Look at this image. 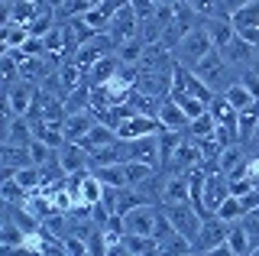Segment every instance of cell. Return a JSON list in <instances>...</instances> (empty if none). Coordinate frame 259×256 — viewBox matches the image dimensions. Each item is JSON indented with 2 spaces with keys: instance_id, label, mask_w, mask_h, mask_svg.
I'll list each match as a JSON object with an SVG mask.
<instances>
[{
  "instance_id": "obj_9",
  "label": "cell",
  "mask_w": 259,
  "mask_h": 256,
  "mask_svg": "<svg viewBox=\"0 0 259 256\" xmlns=\"http://www.w3.org/2000/svg\"><path fill=\"white\" fill-rule=\"evenodd\" d=\"M168 165H172V172L188 175V172H194V169H201V165H204V153H201V146L191 137H185L182 146H178L175 153H172V159H168Z\"/></svg>"
},
{
  "instance_id": "obj_43",
  "label": "cell",
  "mask_w": 259,
  "mask_h": 256,
  "mask_svg": "<svg viewBox=\"0 0 259 256\" xmlns=\"http://www.w3.org/2000/svg\"><path fill=\"white\" fill-rule=\"evenodd\" d=\"M107 256H133V253H130L126 246H123V240H120V243H113V246H107Z\"/></svg>"
},
{
  "instance_id": "obj_41",
  "label": "cell",
  "mask_w": 259,
  "mask_h": 256,
  "mask_svg": "<svg viewBox=\"0 0 259 256\" xmlns=\"http://www.w3.org/2000/svg\"><path fill=\"white\" fill-rule=\"evenodd\" d=\"M198 256H237L230 250V243H221V246H214V250H204V253H198Z\"/></svg>"
},
{
  "instance_id": "obj_18",
  "label": "cell",
  "mask_w": 259,
  "mask_h": 256,
  "mask_svg": "<svg viewBox=\"0 0 259 256\" xmlns=\"http://www.w3.org/2000/svg\"><path fill=\"white\" fill-rule=\"evenodd\" d=\"M120 65H123V62H120L117 55H104V59H97L91 65V71H88V84H91V88H104L107 81L117 78Z\"/></svg>"
},
{
  "instance_id": "obj_5",
  "label": "cell",
  "mask_w": 259,
  "mask_h": 256,
  "mask_svg": "<svg viewBox=\"0 0 259 256\" xmlns=\"http://www.w3.org/2000/svg\"><path fill=\"white\" fill-rule=\"evenodd\" d=\"M227 198H230V179H227L224 172H207L204 191H201V214H204V218L217 214Z\"/></svg>"
},
{
  "instance_id": "obj_11",
  "label": "cell",
  "mask_w": 259,
  "mask_h": 256,
  "mask_svg": "<svg viewBox=\"0 0 259 256\" xmlns=\"http://www.w3.org/2000/svg\"><path fill=\"white\" fill-rule=\"evenodd\" d=\"M159 201L162 204H191V179L182 172H172L159 188Z\"/></svg>"
},
{
  "instance_id": "obj_21",
  "label": "cell",
  "mask_w": 259,
  "mask_h": 256,
  "mask_svg": "<svg viewBox=\"0 0 259 256\" xmlns=\"http://www.w3.org/2000/svg\"><path fill=\"white\" fill-rule=\"evenodd\" d=\"M0 42H4V49H23L29 42V26H23V23L7 17L4 26H0Z\"/></svg>"
},
{
  "instance_id": "obj_17",
  "label": "cell",
  "mask_w": 259,
  "mask_h": 256,
  "mask_svg": "<svg viewBox=\"0 0 259 256\" xmlns=\"http://www.w3.org/2000/svg\"><path fill=\"white\" fill-rule=\"evenodd\" d=\"M36 133H32L29 117H13L7 120V130H4V143L7 146H32Z\"/></svg>"
},
{
  "instance_id": "obj_33",
  "label": "cell",
  "mask_w": 259,
  "mask_h": 256,
  "mask_svg": "<svg viewBox=\"0 0 259 256\" xmlns=\"http://www.w3.org/2000/svg\"><path fill=\"white\" fill-rule=\"evenodd\" d=\"M168 98L185 110V117H188V120H198L201 114H207V104L198 101V98H185V94H168Z\"/></svg>"
},
{
  "instance_id": "obj_25",
  "label": "cell",
  "mask_w": 259,
  "mask_h": 256,
  "mask_svg": "<svg viewBox=\"0 0 259 256\" xmlns=\"http://www.w3.org/2000/svg\"><path fill=\"white\" fill-rule=\"evenodd\" d=\"M23 243H29V234L10 218V214H4V224H0V246H23Z\"/></svg>"
},
{
  "instance_id": "obj_10",
  "label": "cell",
  "mask_w": 259,
  "mask_h": 256,
  "mask_svg": "<svg viewBox=\"0 0 259 256\" xmlns=\"http://www.w3.org/2000/svg\"><path fill=\"white\" fill-rule=\"evenodd\" d=\"M59 165L65 175H84V172H94L91 169V153L78 143H65L59 149Z\"/></svg>"
},
{
  "instance_id": "obj_29",
  "label": "cell",
  "mask_w": 259,
  "mask_h": 256,
  "mask_svg": "<svg viewBox=\"0 0 259 256\" xmlns=\"http://www.w3.org/2000/svg\"><path fill=\"white\" fill-rule=\"evenodd\" d=\"M185 133H188L191 140H210V137L217 133V120L210 117V110H207V114H201L198 120H191V123H188V130H185Z\"/></svg>"
},
{
  "instance_id": "obj_22",
  "label": "cell",
  "mask_w": 259,
  "mask_h": 256,
  "mask_svg": "<svg viewBox=\"0 0 259 256\" xmlns=\"http://www.w3.org/2000/svg\"><path fill=\"white\" fill-rule=\"evenodd\" d=\"M159 123H162V130H188L191 120L185 117V110L172 98H165L162 101V110H159Z\"/></svg>"
},
{
  "instance_id": "obj_45",
  "label": "cell",
  "mask_w": 259,
  "mask_h": 256,
  "mask_svg": "<svg viewBox=\"0 0 259 256\" xmlns=\"http://www.w3.org/2000/svg\"><path fill=\"white\" fill-rule=\"evenodd\" d=\"M249 214H256V218H259V211H249Z\"/></svg>"
},
{
  "instance_id": "obj_28",
  "label": "cell",
  "mask_w": 259,
  "mask_h": 256,
  "mask_svg": "<svg viewBox=\"0 0 259 256\" xmlns=\"http://www.w3.org/2000/svg\"><path fill=\"white\" fill-rule=\"evenodd\" d=\"M207 110H210V117H214L217 123H237V117H240V110L233 107L224 94H214V101L207 104Z\"/></svg>"
},
{
  "instance_id": "obj_19",
  "label": "cell",
  "mask_w": 259,
  "mask_h": 256,
  "mask_svg": "<svg viewBox=\"0 0 259 256\" xmlns=\"http://www.w3.org/2000/svg\"><path fill=\"white\" fill-rule=\"evenodd\" d=\"M117 140H120V137H117V130L97 120V123H94V130L88 133V137L81 140L78 146H84L88 153H97V149H104V146H113V143H117Z\"/></svg>"
},
{
  "instance_id": "obj_40",
  "label": "cell",
  "mask_w": 259,
  "mask_h": 256,
  "mask_svg": "<svg viewBox=\"0 0 259 256\" xmlns=\"http://www.w3.org/2000/svg\"><path fill=\"white\" fill-rule=\"evenodd\" d=\"M240 81L246 84V88H249V94H253V98L259 101V71H246V75H243Z\"/></svg>"
},
{
  "instance_id": "obj_13",
  "label": "cell",
  "mask_w": 259,
  "mask_h": 256,
  "mask_svg": "<svg viewBox=\"0 0 259 256\" xmlns=\"http://www.w3.org/2000/svg\"><path fill=\"white\" fill-rule=\"evenodd\" d=\"M156 221H159L156 204H143V207H133L130 214H123L126 234H140V237H152V230H156Z\"/></svg>"
},
{
  "instance_id": "obj_4",
  "label": "cell",
  "mask_w": 259,
  "mask_h": 256,
  "mask_svg": "<svg viewBox=\"0 0 259 256\" xmlns=\"http://www.w3.org/2000/svg\"><path fill=\"white\" fill-rule=\"evenodd\" d=\"M172 94H185V98H198V101H204L210 104L214 101V91L201 81L198 75H194L191 68H185V65H178L175 62V68H172Z\"/></svg>"
},
{
  "instance_id": "obj_3",
  "label": "cell",
  "mask_w": 259,
  "mask_h": 256,
  "mask_svg": "<svg viewBox=\"0 0 259 256\" xmlns=\"http://www.w3.org/2000/svg\"><path fill=\"white\" fill-rule=\"evenodd\" d=\"M162 214L172 221L175 234L191 240V246H194V240L201 234V224H204V214H201L194 204H162Z\"/></svg>"
},
{
  "instance_id": "obj_35",
  "label": "cell",
  "mask_w": 259,
  "mask_h": 256,
  "mask_svg": "<svg viewBox=\"0 0 259 256\" xmlns=\"http://www.w3.org/2000/svg\"><path fill=\"white\" fill-rule=\"evenodd\" d=\"M29 191L20 185L16 179H4V204H26L29 201Z\"/></svg>"
},
{
  "instance_id": "obj_16",
  "label": "cell",
  "mask_w": 259,
  "mask_h": 256,
  "mask_svg": "<svg viewBox=\"0 0 259 256\" xmlns=\"http://www.w3.org/2000/svg\"><path fill=\"white\" fill-rule=\"evenodd\" d=\"M0 162H4V179H13L20 169L32 165V153H29V146H7V143H4Z\"/></svg>"
},
{
  "instance_id": "obj_36",
  "label": "cell",
  "mask_w": 259,
  "mask_h": 256,
  "mask_svg": "<svg viewBox=\"0 0 259 256\" xmlns=\"http://www.w3.org/2000/svg\"><path fill=\"white\" fill-rule=\"evenodd\" d=\"M188 7L194 10V17H221L224 13V0H188Z\"/></svg>"
},
{
  "instance_id": "obj_20",
  "label": "cell",
  "mask_w": 259,
  "mask_h": 256,
  "mask_svg": "<svg viewBox=\"0 0 259 256\" xmlns=\"http://www.w3.org/2000/svg\"><path fill=\"white\" fill-rule=\"evenodd\" d=\"M104 195H107V185H104V182L97 179L94 172H88L84 179H81V188H78V204L94 207V204L104 201Z\"/></svg>"
},
{
  "instance_id": "obj_8",
  "label": "cell",
  "mask_w": 259,
  "mask_h": 256,
  "mask_svg": "<svg viewBox=\"0 0 259 256\" xmlns=\"http://www.w3.org/2000/svg\"><path fill=\"white\" fill-rule=\"evenodd\" d=\"M227 237H230V221L210 214V218H204V224H201V234H198V240H194V250L198 253L214 250V246L227 243Z\"/></svg>"
},
{
  "instance_id": "obj_1",
  "label": "cell",
  "mask_w": 259,
  "mask_h": 256,
  "mask_svg": "<svg viewBox=\"0 0 259 256\" xmlns=\"http://www.w3.org/2000/svg\"><path fill=\"white\" fill-rule=\"evenodd\" d=\"M210 52H214V42H210L207 29L201 26V23H194L188 33H185V39L178 42V49L172 52V59L178 62V65H185V68H191V71H194Z\"/></svg>"
},
{
  "instance_id": "obj_15",
  "label": "cell",
  "mask_w": 259,
  "mask_h": 256,
  "mask_svg": "<svg viewBox=\"0 0 259 256\" xmlns=\"http://www.w3.org/2000/svg\"><path fill=\"white\" fill-rule=\"evenodd\" d=\"M94 123H97V117L91 114V110H75V114H68L62 120V133H65L68 143H81L88 133L94 130Z\"/></svg>"
},
{
  "instance_id": "obj_12",
  "label": "cell",
  "mask_w": 259,
  "mask_h": 256,
  "mask_svg": "<svg viewBox=\"0 0 259 256\" xmlns=\"http://www.w3.org/2000/svg\"><path fill=\"white\" fill-rule=\"evenodd\" d=\"M152 133H162V123L156 117L133 114V117H123L117 123V137L120 140H140V137H152Z\"/></svg>"
},
{
  "instance_id": "obj_14",
  "label": "cell",
  "mask_w": 259,
  "mask_h": 256,
  "mask_svg": "<svg viewBox=\"0 0 259 256\" xmlns=\"http://www.w3.org/2000/svg\"><path fill=\"white\" fill-rule=\"evenodd\" d=\"M201 26L207 29V36H210V42H214V49H227V46L237 39V26H233L230 13H221V17H207V20H201Z\"/></svg>"
},
{
  "instance_id": "obj_26",
  "label": "cell",
  "mask_w": 259,
  "mask_h": 256,
  "mask_svg": "<svg viewBox=\"0 0 259 256\" xmlns=\"http://www.w3.org/2000/svg\"><path fill=\"white\" fill-rule=\"evenodd\" d=\"M94 175H97V179H101L107 188H130L126 162H117V165H104V169H94Z\"/></svg>"
},
{
  "instance_id": "obj_27",
  "label": "cell",
  "mask_w": 259,
  "mask_h": 256,
  "mask_svg": "<svg viewBox=\"0 0 259 256\" xmlns=\"http://www.w3.org/2000/svg\"><path fill=\"white\" fill-rule=\"evenodd\" d=\"M237 130H240V143H249V140L256 137V130H259V104H253V107H246V110H240Z\"/></svg>"
},
{
  "instance_id": "obj_32",
  "label": "cell",
  "mask_w": 259,
  "mask_h": 256,
  "mask_svg": "<svg viewBox=\"0 0 259 256\" xmlns=\"http://www.w3.org/2000/svg\"><path fill=\"white\" fill-rule=\"evenodd\" d=\"M246 204H243V198H227V201L221 204V211H217V218H224V221H230V224H237V221H243L246 218Z\"/></svg>"
},
{
  "instance_id": "obj_7",
  "label": "cell",
  "mask_w": 259,
  "mask_h": 256,
  "mask_svg": "<svg viewBox=\"0 0 259 256\" xmlns=\"http://www.w3.org/2000/svg\"><path fill=\"white\" fill-rule=\"evenodd\" d=\"M123 146H126V162H143V165H152V169L162 165L159 133H152V137H140V140H123Z\"/></svg>"
},
{
  "instance_id": "obj_2",
  "label": "cell",
  "mask_w": 259,
  "mask_h": 256,
  "mask_svg": "<svg viewBox=\"0 0 259 256\" xmlns=\"http://www.w3.org/2000/svg\"><path fill=\"white\" fill-rule=\"evenodd\" d=\"M194 75H198V78H201V81H204L214 94H224L227 88L233 84V65L227 62V55H224L221 49L210 52L207 59L201 62L198 68H194Z\"/></svg>"
},
{
  "instance_id": "obj_6",
  "label": "cell",
  "mask_w": 259,
  "mask_h": 256,
  "mask_svg": "<svg viewBox=\"0 0 259 256\" xmlns=\"http://www.w3.org/2000/svg\"><path fill=\"white\" fill-rule=\"evenodd\" d=\"M39 91L32 88V81H20L13 88H7V98H4V120H13V117H26L36 104Z\"/></svg>"
},
{
  "instance_id": "obj_42",
  "label": "cell",
  "mask_w": 259,
  "mask_h": 256,
  "mask_svg": "<svg viewBox=\"0 0 259 256\" xmlns=\"http://www.w3.org/2000/svg\"><path fill=\"white\" fill-rule=\"evenodd\" d=\"M243 204H246V211H259V188H253L246 198H243Z\"/></svg>"
},
{
  "instance_id": "obj_39",
  "label": "cell",
  "mask_w": 259,
  "mask_h": 256,
  "mask_svg": "<svg viewBox=\"0 0 259 256\" xmlns=\"http://www.w3.org/2000/svg\"><path fill=\"white\" fill-rule=\"evenodd\" d=\"M253 188H256V185L246 179V175H240V179H230V195H233V198H246Z\"/></svg>"
},
{
  "instance_id": "obj_24",
  "label": "cell",
  "mask_w": 259,
  "mask_h": 256,
  "mask_svg": "<svg viewBox=\"0 0 259 256\" xmlns=\"http://www.w3.org/2000/svg\"><path fill=\"white\" fill-rule=\"evenodd\" d=\"M233 26H237V33L243 29H259V0H249V4H243L240 10L230 13Z\"/></svg>"
},
{
  "instance_id": "obj_31",
  "label": "cell",
  "mask_w": 259,
  "mask_h": 256,
  "mask_svg": "<svg viewBox=\"0 0 259 256\" xmlns=\"http://www.w3.org/2000/svg\"><path fill=\"white\" fill-rule=\"evenodd\" d=\"M227 243H230V250L237 256H249L253 253V246H249V237H246V227H243V221L230 224V237H227Z\"/></svg>"
},
{
  "instance_id": "obj_30",
  "label": "cell",
  "mask_w": 259,
  "mask_h": 256,
  "mask_svg": "<svg viewBox=\"0 0 259 256\" xmlns=\"http://www.w3.org/2000/svg\"><path fill=\"white\" fill-rule=\"evenodd\" d=\"M224 98L230 101V104H233L237 110H246V107H253V104H259V101L253 98V94H249V88L243 84V81H233V84H230V88L224 91Z\"/></svg>"
},
{
  "instance_id": "obj_38",
  "label": "cell",
  "mask_w": 259,
  "mask_h": 256,
  "mask_svg": "<svg viewBox=\"0 0 259 256\" xmlns=\"http://www.w3.org/2000/svg\"><path fill=\"white\" fill-rule=\"evenodd\" d=\"M243 227H246L249 246H253V250H259V218H256V214H246V218H243Z\"/></svg>"
},
{
  "instance_id": "obj_44",
  "label": "cell",
  "mask_w": 259,
  "mask_h": 256,
  "mask_svg": "<svg viewBox=\"0 0 259 256\" xmlns=\"http://www.w3.org/2000/svg\"><path fill=\"white\" fill-rule=\"evenodd\" d=\"M253 65L259 68V46H256V55H253Z\"/></svg>"
},
{
  "instance_id": "obj_34",
  "label": "cell",
  "mask_w": 259,
  "mask_h": 256,
  "mask_svg": "<svg viewBox=\"0 0 259 256\" xmlns=\"http://www.w3.org/2000/svg\"><path fill=\"white\" fill-rule=\"evenodd\" d=\"M55 26H59V23H55V17H52V10H49V7H46V10L39 13V17L32 20V23H29V36H36V39H46V36L52 33Z\"/></svg>"
},
{
  "instance_id": "obj_23",
  "label": "cell",
  "mask_w": 259,
  "mask_h": 256,
  "mask_svg": "<svg viewBox=\"0 0 259 256\" xmlns=\"http://www.w3.org/2000/svg\"><path fill=\"white\" fill-rule=\"evenodd\" d=\"M224 55H227V62L230 65H253V55H256V46L253 42H246V39H233L227 49H221Z\"/></svg>"
},
{
  "instance_id": "obj_37",
  "label": "cell",
  "mask_w": 259,
  "mask_h": 256,
  "mask_svg": "<svg viewBox=\"0 0 259 256\" xmlns=\"http://www.w3.org/2000/svg\"><path fill=\"white\" fill-rule=\"evenodd\" d=\"M130 7H133V13L140 17V23L143 20H152L159 13V0H130Z\"/></svg>"
}]
</instances>
